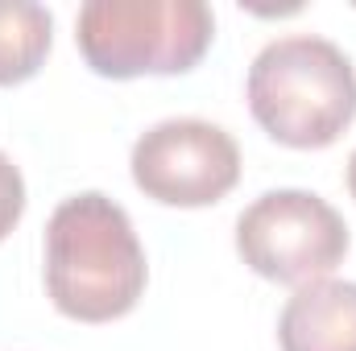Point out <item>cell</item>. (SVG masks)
Masks as SVG:
<instances>
[{
  "label": "cell",
  "mask_w": 356,
  "mask_h": 351,
  "mask_svg": "<svg viewBox=\"0 0 356 351\" xmlns=\"http://www.w3.org/2000/svg\"><path fill=\"white\" fill-rule=\"evenodd\" d=\"M249 112L290 149L332 145L356 116V71L348 54L315 33L273 37L249 67Z\"/></svg>",
  "instance_id": "cell-2"
},
{
  "label": "cell",
  "mask_w": 356,
  "mask_h": 351,
  "mask_svg": "<svg viewBox=\"0 0 356 351\" xmlns=\"http://www.w3.org/2000/svg\"><path fill=\"white\" fill-rule=\"evenodd\" d=\"M54 17L33 0H0V87L25 83L50 54Z\"/></svg>",
  "instance_id": "cell-7"
},
{
  "label": "cell",
  "mask_w": 356,
  "mask_h": 351,
  "mask_svg": "<svg viewBox=\"0 0 356 351\" xmlns=\"http://www.w3.org/2000/svg\"><path fill=\"white\" fill-rule=\"evenodd\" d=\"M129 166L137 190L154 203L211 207L241 182V145L211 120L175 116L137 137Z\"/></svg>",
  "instance_id": "cell-5"
},
{
  "label": "cell",
  "mask_w": 356,
  "mask_h": 351,
  "mask_svg": "<svg viewBox=\"0 0 356 351\" xmlns=\"http://www.w3.org/2000/svg\"><path fill=\"white\" fill-rule=\"evenodd\" d=\"M282 351H356V281L298 285L277 318Z\"/></svg>",
  "instance_id": "cell-6"
},
{
  "label": "cell",
  "mask_w": 356,
  "mask_h": 351,
  "mask_svg": "<svg viewBox=\"0 0 356 351\" xmlns=\"http://www.w3.org/2000/svg\"><path fill=\"white\" fill-rule=\"evenodd\" d=\"M145 248L120 203L99 190L71 194L46 223V293L75 323L124 318L145 293Z\"/></svg>",
  "instance_id": "cell-1"
},
{
  "label": "cell",
  "mask_w": 356,
  "mask_h": 351,
  "mask_svg": "<svg viewBox=\"0 0 356 351\" xmlns=\"http://www.w3.org/2000/svg\"><path fill=\"white\" fill-rule=\"evenodd\" d=\"M236 252L266 281L311 285L348 257V223L311 190H269L241 211Z\"/></svg>",
  "instance_id": "cell-4"
},
{
  "label": "cell",
  "mask_w": 356,
  "mask_h": 351,
  "mask_svg": "<svg viewBox=\"0 0 356 351\" xmlns=\"http://www.w3.org/2000/svg\"><path fill=\"white\" fill-rule=\"evenodd\" d=\"M348 190H353V198H356V149H353V157H348Z\"/></svg>",
  "instance_id": "cell-9"
},
{
  "label": "cell",
  "mask_w": 356,
  "mask_h": 351,
  "mask_svg": "<svg viewBox=\"0 0 356 351\" xmlns=\"http://www.w3.org/2000/svg\"><path fill=\"white\" fill-rule=\"evenodd\" d=\"M21 215H25V178L8 153H0V240L21 223Z\"/></svg>",
  "instance_id": "cell-8"
},
{
  "label": "cell",
  "mask_w": 356,
  "mask_h": 351,
  "mask_svg": "<svg viewBox=\"0 0 356 351\" xmlns=\"http://www.w3.org/2000/svg\"><path fill=\"white\" fill-rule=\"evenodd\" d=\"M216 37L203 0H88L75 17V42L95 75H182Z\"/></svg>",
  "instance_id": "cell-3"
}]
</instances>
